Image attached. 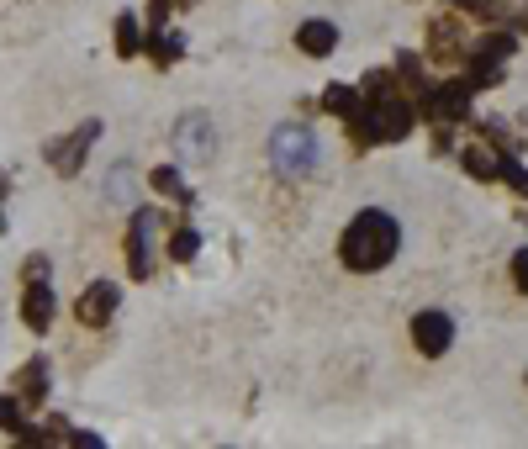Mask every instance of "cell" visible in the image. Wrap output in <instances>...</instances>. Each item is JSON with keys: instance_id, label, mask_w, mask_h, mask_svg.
<instances>
[{"instance_id": "7c38bea8", "label": "cell", "mask_w": 528, "mask_h": 449, "mask_svg": "<svg viewBox=\"0 0 528 449\" xmlns=\"http://www.w3.org/2000/svg\"><path fill=\"white\" fill-rule=\"evenodd\" d=\"M143 48H148V59H154L159 69H169V64H175L180 53H185V37H180V32H164V27H159V32L148 37Z\"/></svg>"}, {"instance_id": "ffe728a7", "label": "cell", "mask_w": 528, "mask_h": 449, "mask_svg": "<svg viewBox=\"0 0 528 449\" xmlns=\"http://www.w3.org/2000/svg\"><path fill=\"white\" fill-rule=\"evenodd\" d=\"M154 191H164V196H175V201H191V191H185V180H180V170H154Z\"/></svg>"}, {"instance_id": "8992f818", "label": "cell", "mask_w": 528, "mask_h": 449, "mask_svg": "<svg viewBox=\"0 0 528 449\" xmlns=\"http://www.w3.org/2000/svg\"><path fill=\"white\" fill-rule=\"evenodd\" d=\"M96 138H101V122H85V127H74L69 138H59V143H48L43 154H48V164L59 175H80V164H85V154L96 148Z\"/></svg>"}, {"instance_id": "9a60e30c", "label": "cell", "mask_w": 528, "mask_h": 449, "mask_svg": "<svg viewBox=\"0 0 528 449\" xmlns=\"http://www.w3.org/2000/svg\"><path fill=\"white\" fill-rule=\"evenodd\" d=\"M164 254L175 259V265H191V259L201 254V233L196 228H175V233H169V243H164Z\"/></svg>"}, {"instance_id": "d4e9b609", "label": "cell", "mask_w": 528, "mask_h": 449, "mask_svg": "<svg viewBox=\"0 0 528 449\" xmlns=\"http://www.w3.org/2000/svg\"><path fill=\"white\" fill-rule=\"evenodd\" d=\"M27 280H48V254H32L27 259Z\"/></svg>"}, {"instance_id": "7402d4cb", "label": "cell", "mask_w": 528, "mask_h": 449, "mask_svg": "<svg viewBox=\"0 0 528 449\" xmlns=\"http://www.w3.org/2000/svg\"><path fill=\"white\" fill-rule=\"evenodd\" d=\"M365 96L375 101V96H391V69H370L365 74Z\"/></svg>"}, {"instance_id": "44dd1931", "label": "cell", "mask_w": 528, "mask_h": 449, "mask_svg": "<svg viewBox=\"0 0 528 449\" xmlns=\"http://www.w3.org/2000/svg\"><path fill=\"white\" fill-rule=\"evenodd\" d=\"M497 175H502L507 185H513V191H518V196H528V170H523V164H518V159H502V170H497Z\"/></svg>"}, {"instance_id": "3957f363", "label": "cell", "mask_w": 528, "mask_h": 449, "mask_svg": "<svg viewBox=\"0 0 528 449\" xmlns=\"http://www.w3.org/2000/svg\"><path fill=\"white\" fill-rule=\"evenodd\" d=\"M154 233H159V212H132L127 217V275L148 280L154 275Z\"/></svg>"}, {"instance_id": "2e32d148", "label": "cell", "mask_w": 528, "mask_h": 449, "mask_svg": "<svg viewBox=\"0 0 528 449\" xmlns=\"http://www.w3.org/2000/svg\"><path fill=\"white\" fill-rule=\"evenodd\" d=\"M16 381H22V397H27L32 407L48 397V365H43V360H27V365H22V376H16Z\"/></svg>"}, {"instance_id": "cb8c5ba5", "label": "cell", "mask_w": 528, "mask_h": 449, "mask_svg": "<svg viewBox=\"0 0 528 449\" xmlns=\"http://www.w3.org/2000/svg\"><path fill=\"white\" fill-rule=\"evenodd\" d=\"M455 6L470 16H497V0H455Z\"/></svg>"}, {"instance_id": "9c48e42d", "label": "cell", "mask_w": 528, "mask_h": 449, "mask_svg": "<svg viewBox=\"0 0 528 449\" xmlns=\"http://www.w3.org/2000/svg\"><path fill=\"white\" fill-rule=\"evenodd\" d=\"M412 344H418V354H428V360H439V354L455 344V323H449L444 312H418L412 317Z\"/></svg>"}, {"instance_id": "484cf974", "label": "cell", "mask_w": 528, "mask_h": 449, "mask_svg": "<svg viewBox=\"0 0 528 449\" xmlns=\"http://www.w3.org/2000/svg\"><path fill=\"white\" fill-rule=\"evenodd\" d=\"M169 6H175V0H154V6H148V16H154V22H164Z\"/></svg>"}, {"instance_id": "5b68a950", "label": "cell", "mask_w": 528, "mask_h": 449, "mask_svg": "<svg viewBox=\"0 0 528 449\" xmlns=\"http://www.w3.org/2000/svg\"><path fill=\"white\" fill-rule=\"evenodd\" d=\"M418 101H423V117H433L439 127L465 122V117H470V85H465V80H455V85H433V90H418Z\"/></svg>"}, {"instance_id": "277c9868", "label": "cell", "mask_w": 528, "mask_h": 449, "mask_svg": "<svg viewBox=\"0 0 528 449\" xmlns=\"http://www.w3.org/2000/svg\"><path fill=\"white\" fill-rule=\"evenodd\" d=\"M365 117H370V133L386 138V143H402L412 127H418V111H412L402 96H396V90H391V96H375Z\"/></svg>"}, {"instance_id": "ac0fdd59", "label": "cell", "mask_w": 528, "mask_h": 449, "mask_svg": "<svg viewBox=\"0 0 528 449\" xmlns=\"http://www.w3.org/2000/svg\"><path fill=\"white\" fill-rule=\"evenodd\" d=\"M138 53H143V32L132 16H122L117 22V59H138Z\"/></svg>"}, {"instance_id": "52a82bcc", "label": "cell", "mask_w": 528, "mask_h": 449, "mask_svg": "<svg viewBox=\"0 0 528 449\" xmlns=\"http://www.w3.org/2000/svg\"><path fill=\"white\" fill-rule=\"evenodd\" d=\"M175 148L185 164H206L217 148V133H212V117H201V111H191V117H180L175 127Z\"/></svg>"}, {"instance_id": "e0dca14e", "label": "cell", "mask_w": 528, "mask_h": 449, "mask_svg": "<svg viewBox=\"0 0 528 449\" xmlns=\"http://www.w3.org/2000/svg\"><path fill=\"white\" fill-rule=\"evenodd\" d=\"M0 434H22L27 444H37V434L27 428V418H22V402H16V397H0Z\"/></svg>"}, {"instance_id": "5bb4252c", "label": "cell", "mask_w": 528, "mask_h": 449, "mask_svg": "<svg viewBox=\"0 0 528 449\" xmlns=\"http://www.w3.org/2000/svg\"><path fill=\"white\" fill-rule=\"evenodd\" d=\"M460 164L476 180H497V170H502V159L492 154V148H481V143H470V148H460Z\"/></svg>"}, {"instance_id": "8fae6325", "label": "cell", "mask_w": 528, "mask_h": 449, "mask_svg": "<svg viewBox=\"0 0 528 449\" xmlns=\"http://www.w3.org/2000/svg\"><path fill=\"white\" fill-rule=\"evenodd\" d=\"M296 48L307 53V59H328L338 48V27L333 22H301L296 27Z\"/></svg>"}, {"instance_id": "4316f807", "label": "cell", "mask_w": 528, "mask_h": 449, "mask_svg": "<svg viewBox=\"0 0 528 449\" xmlns=\"http://www.w3.org/2000/svg\"><path fill=\"white\" fill-rule=\"evenodd\" d=\"M523 27H528V11H523Z\"/></svg>"}, {"instance_id": "603a6c76", "label": "cell", "mask_w": 528, "mask_h": 449, "mask_svg": "<svg viewBox=\"0 0 528 449\" xmlns=\"http://www.w3.org/2000/svg\"><path fill=\"white\" fill-rule=\"evenodd\" d=\"M513 286L528 296V249H518V254H513Z\"/></svg>"}, {"instance_id": "30bf717a", "label": "cell", "mask_w": 528, "mask_h": 449, "mask_svg": "<svg viewBox=\"0 0 528 449\" xmlns=\"http://www.w3.org/2000/svg\"><path fill=\"white\" fill-rule=\"evenodd\" d=\"M22 323L32 333H48V323H53V291H48V280H27V291H22Z\"/></svg>"}, {"instance_id": "6da1fadb", "label": "cell", "mask_w": 528, "mask_h": 449, "mask_svg": "<svg viewBox=\"0 0 528 449\" xmlns=\"http://www.w3.org/2000/svg\"><path fill=\"white\" fill-rule=\"evenodd\" d=\"M396 249H402V228H396V217L381 212V207H365L344 228V238H338V259H344L354 275L386 270L396 259Z\"/></svg>"}, {"instance_id": "4fadbf2b", "label": "cell", "mask_w": 528, "mask_h": 449, "mask_svg": "<svg viewBox=\"0 0 528 449\" xmlns=\"http://www.w3.org/2000/svg\"><path fill=\"white\" fill-rule=\"evenodd\" d=\"M323 111H333V117H344V122L360 117V111H365L360 106V90H354V85H328L323 90Z\"/></svg>"}, {"instance_id": "d6986e66", "label": "cell", "mask_w": 528, "mask_h": 449, "mask_svg": "<svg viewBox=\"0 0 528 449\" xmlns=\"http://www.w3.org/2000/svg\"><path fill=\"white\" fill-rule=\"evenodd\" d=\"M513 48H518V43H513V32H486L470 53H486V59H513Z\"/></svg>"}, {"instance_id": "ba28073f", "label": "cell", "mask_w": 528, "mask_h": 449, "mask_svg": "<svg viewBox=\"0 0 528 449\" xmlns=\"http://www.w3.org/2000/svg\"><path fill=\"white\" fill-rule=\"evenodd\" d=\"M117 286L111 280H96V286L80 291V302H74V317H80V328H106L111 317H117Z\"/></svg>"}, {"instance_id": "7a4b0ae2", "label": "cell", "mask_w": 528, "mask_h": 449, "mask_svg": "<svg viewBox=\"0 0 528 449\" xmlns=\"http://www.w3.org/2000/svg\"><path fill=\"white\" fill-rule=\"evenodd\" d=\"M270 164H275L286 180L312 175V170H317V138H312V127H301V122L280 127V133L270 138Z\"/></svg>"}]
</instances>
